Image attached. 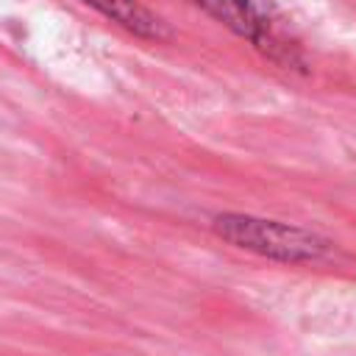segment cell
Listing matches in <instances>:
<instances>
[{
    "mask_svg": "<svg viewBox=\"0 0 356 356\" xmlns=\"http://www.w3.org/2000/svg\"><path fill=\"white\" fill-rule=\"evenodd\" d=\"M211 231L231 242L234 248L286 261V264H309L320 261L331 242L309 228L281 222V220H264L253 214H217L211 220Z\"/></svg>",
    "mask_w": 356,
    "mask_h": 356,
    "instance_id": "obj_1",
    "label": "cell"
},
{
    "mask_svg": "<svg viewBox=\"0 0 356 356\" xmlns=\"http://www.w3.org/2000/svg\"><path fill=\"white\" fill-rule=\"evenodd\" d=\"M81 3L95 8L97 14L108 17L111 22L122 25L125 31L142 36V39H161L164 36L161 19L150 8H145L139 0H81Z\"/></svg>",
    "mask_w": 356,
    "mask_h": 356,
    "instance_id": "obj_3",
    "label": "cell"
},
{
    "mask_svg": "<svg viewBox=\"0 0 356 356\" xmlns=\"http://www.w3.org/2000/svg\"><path fill=\"white\" fill-rule=\"evenodd\" d=\"M209 17L222 22L239 39L253 44L259 53L278 64H303L298 44L286 33V17L273 0H189Z\"/></svg>",
    "mask_w": 356,
    "mask_h": 356,
    "instance_id": "obj_2",
    "label": "cell"
}]
</instances>
